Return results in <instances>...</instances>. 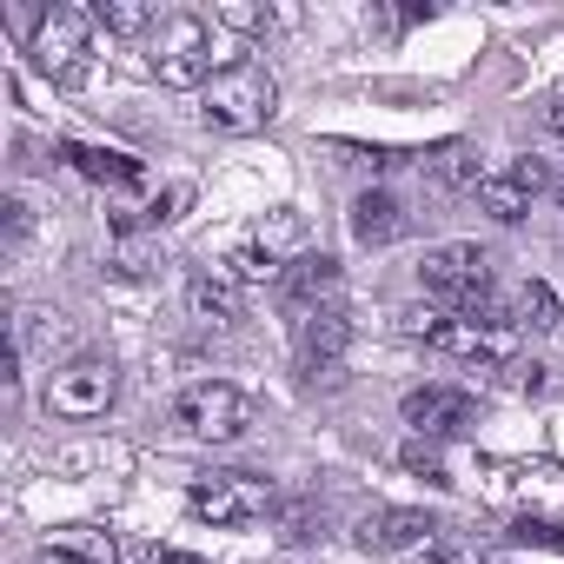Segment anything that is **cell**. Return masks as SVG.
<instances>
[{
  "label": "cell",
  "mask_w": 564,
  "mask_h": 564,
  "mask_svg": "<svg viewBox=\"0 0 564 564\" xmlns=\"http://www.w3.org/2000/svg\"><path fill=\"white\" fill-rule=\"evenodd\" d=\"M300 246H306V219H300L293 206H272L265 219H252V226L232 239L226 279H232V286H265V279H286L293 259H300Z\"/></svg>",
  "instance_id": "cell-3"
},
{
  "label": "cell",
  "mask_w": 564,
  "mask_h": 564,
  "mask_svg": "<svg viewBox=\"0 0 564 564\" xmlns=\"http://www.w3.org/2000/svg\"><path fill=\"white\" fill-rule=\"evenodd\" d=\"M419 286L432 300H445L452 313H491V252L471 246V239H452V246H432L419 259Z\"/></svg>",
  "instance_id": "cell-4"
},
{
  "label": "cell",
  "mask_w": 564,
  "mask_h": 564,
  "mask_svg": "<svg viewBox=\"0 0 564 564\" xmlns=\"http://www.w3.org/2000/svg\"><path fill=\"white\" fill-rule=\"evenodd\" d=\"M186 313H193L199 326H232V313H239V300H232V279L193 272V279H186Z\"/></svg>",
  "instance_id": "cell-17"
},
{
  "label": "cell",
  "mask_w": 564,
  "mask_h": 564,
  "mask_svg": "<svg viewBox=\"0 0 564 564\" xmlns=\"http://www.w3.org/2000/svg\"><path fill=\"white\" fill-rule=\"evenodd\" d=\"M425 346L438 359H458V366H505L518 352V319H498V313H445L425 326Z\"/></svg>",
  "instance_id": "cell-6"
},
{
  "label": "cell",
  "mask_w": 564,
  "mask_h": 564,
  "mask_svg": "<svg viewBox=\"0 0 564 564\" xmlns=\"http://www.w3.org/2000/svg\"><path fill=\"white\" fill-rule=\"evenodd\" d=\"M186 511L206 518V524H252V518L272 511V478H259V471H206V478H193Z\"/></svg>",
  "instance_id": "cell-8"
},
{
  "label": "cell",
  "mask_w": 564,
  "mask_h": 564,
  "mask_svg": "<svg viewBox=\"0 0 564 564\" xmlns=\"http://www.w3.org/2000/svg\"><path fill=\"white\" fill-rule=\"evenodd\" d=\"M279 293H286V313H293V319L333 313V306H339V259H326V252H300L293 272L279 279Z\"/></svg>",
  "instance_id": "cell-11"
},
{
  "label": "cell",
  "mask_w": 564,
  "mask_h": 564,
  "mask_svg": "<svg viewBox=\"0 0 564 564\" xmlns=\"http://www.w3.org/2000/svg\"><path fill=\"white\" fill-rule=\"evenodd\" d=\"M346 346H352V319H346V306L300 319V372H306V379H333L339 359H346Z\"/></svg>",
  "instance_id": "cell-12"
},
{
  "label": "cell",
  "mask_w": 564,
  "mask_h": 564,
  "mask_svg": "<svg viewBox=\"0 0 564 564\" xmlns=\"http://www.w3.org/2000/svg\"><path fill=\"white\" fill-rule=\"evenodd\" d=\"M219 67H232L213 41V21L206 14H166L153 34H147V74L160 87H206Z\"/></svg>",
  "instance_id": "cell-1"
},
{
  "label": "cell",
  "mask_w": 564,
  "mask_h": 564,
  "mask_svg": "<svg viewBox=\"0 0 564 564\" xmlns=\"http://www.w3.org/2000/svg\"><path fill=\"white\" fill-rule=\"evenodd\" d=\"M405 425H412V432H425V438H445V432L471 425V399H465V392H452V386H425V392H412V399H405Z\"/></svg>",
  "instance_id": "cell-14"
},
{
  "label": "cell",
  "mask_w": 564,
  "mask_h": 564,
  "mask_svg": "<svg viewBox=\"0 0 564 564\" xmlns=\"http://www.w3.org/2000/svg\"><path fill=\"white\" fill-rule=\"evenodd\" d=\"M557 206H564V186H557Z\"/></svg>",
  "instance_id": "cell-29"
},
{
  "label": "cell",
  "mask_w": 564,
  "mask_h": 564,
  "mask_svg": "<svg viewBox=\"0 0 564 564\" xmlns=\"http://www.w3.org/2000/svg\"><path fill=\"white\" fill-rule=\"evenodd\" d=\"M432 538H438L432 511H372V518H359V544L366 551H425Z\"/></svg>",
  "instance_id": "cell-13"
},
{
  "label": "cell",
  "mask_w": 564,
  "mask_h": 564,
  "mask_svg": "<svg viewBox=\"0 0 564 564\" xmlns=\"http://www.w3.org/2000/svg\"><path fill=\"white\" fill-rule=\"evenodd\" d=\"M67 160H74L87 180H100V186H140V160H127V153H107V147H67Z\"/></svg>",
  "instance_id": "cell-18"
},
{
  "label": "cell",
  "mask_w": 564,
  "mask_h": 564,
  "mask_svg": "<svg viewBox=\"0 0 564 564\" xmlns=\"http://www.w3.org/2000/svg\"><path fill=\"white\" fill-rule=\"evenodd\" d=\"M199 113H206L213 133H259V127L279 113V80H272L252 54H239L232 67H219V74L199 87Z\"/></svg>",
  "instance_id": "cell-2"
},
{
  "label": "cell",
  "mask_w": 564,
  "mask_h": 564,
  "mask_svg": "<svg viewBox=\"0 0 564 564\" xmlns=\"http://www.w3.org/2000/svg\"><path fill=\"white\" fill-rule=\"evenodd\" d=\"M107 265H113V272H120V279H147V272H153V265H160V252H153V246H147V239H120V246H113V252H107Z\"/></svg>",
  "instance_id": "cell-23"
},
{
  "label": "cell",
  "mask_w": 564,
  "mask_h": 564,
  "mask_svg": "<svg viewBox=\"0 0 564 564\" xmlns=\"http://www.w3.org/2000/svg\"><path fill=\"white\" fill-rule=\"evenodd\" d=\"M94 21H100L107 34H153L166 14L153 8V0H100V8H94Z\"/></svg>",
  "instance_id": "cell-19"
},
{
  "label": "cell",
  "mask_w": 564,
  "mask_h": 564,
  "mask_svg": "<svg viewBox=\"0 0 564 564\" xmlns=\"http://www.w3.org/2000/svg\"><path fill=\"white\" fill-rule=\"evenodd\" d=\"M551 186V173H544V160H505V166H491L485 180H478V206L491 213V219H505V226H518L524 213H531V199Z\"/></svg>",
  "instance_id": "cell-10"
},
{
  "label": "cell",
  "mask_w": 564,
  "mask_h": 564,
  "mask_svg": "<svg viewBox=\"0 0 564 564\" xmlns=\"http://www.w3.org/2000/svg\"><path fill=\"white\" fill-rule=\"evenodd\" d=\"M186 199H193V186H166V193L140 213V226H166V219H180V206H186Z\"/></svg>",
  "instance_id": "cell-24"
},
{
  "label": "cell",
  "mask_w": 564,
  "mask_h": 564,
  "mask_svg": "<svg viewBox=\"0 0 564 564\" xmlns=\"http://www.w3.org/2000/svg\"><path fill=\"white\" fill-rule=\"evenodd\" d=\"M8 239H14V246L28 239V206H21V199H8Z\"/></svg>",
  "instance_id": "cell-27"
},
{
  "label": "cell",
  "mask_w": 564,
  "mask_h": 564,
  "mask_svg": "<svg viewBox=\"0 0 564 564\" xmlns=\"http://www.w3.org/2000/svg\"><path fill=\"white\" fill-rule=\"evenodd\" d=\"M544 120H551V133H564V100H551V113H544Z\"/></svg>",
  "instance_id": "cell-28"
},
{
  "label": "cell",
  "mask_w": 564,
  "mask_h": 564,
  "mask_svg": "<svg viewBox=\"0 0 564 564\" xmlns=\"http://www.w3.org/2000/svg\"><path fill=\"white\" fill-rule=\"evenodd\" d=\"M352 232H359L366 246H392V239L405 232L399 199H392V193H359V199H352Z\"/></svg>",
  "instance_id": "cell-16"
},
{
  "label": "cell",
  "mask_w": 564,
  "mask_h": 564,
  "mask_svg": "<svg viewBox=\"0 0 564 564\" xmlns=\"http://www.w3.org/2000/svg\"><path fill=\"white\" fill-rule=\"evenodd\" d=\"M147 564H206V557H193V551H173V544H153V551H147Z\"/></svg>",
  "instance_id": "cell-26"
},
{
  "label": "cell",
  "mask_w": 564,
  "mask_h": 564,
  "mask_svg": "<svg viewBox=\"0 0 564 564\" xmlns=\"http://www.w3.org/2000/svg\"><path fill=\"white\" fill-rule=\"evenodd\" d=\"M213 28H232V34H265V28H272V8H246V0H219V8H213Z\"/></svg>",
  "instance_id": "cell-22"
},
{
  "label": "cell",
  "mask_w": 564,
  "mask_h": 564,
  "mask_svg": "<svg viewBox=\"0 0 564 564\" xmlns=\"http://www.w3.org/2000/svg\"><path fill=\"white\" fill-rule=\"evenodd\" d=\"M120 399V366L107 352H74L47 372V412L61 419H100Z\"/></svg>",
  "instance_id": "cell-7"
},
{
  "label": "cell",
  "mask_w": 564,
  "mask_h": 564,
  "mask_svg": "<svg viewBox=\"0 0 564 564\" xmlns=\"http://www.w3.org/2000/svg\"><path fill=\"white\" fill-rule=\"evenodd\" d=\"M511 538H518V544H531V538H538V544H564V531H557V524H531V518H524Z\"/></svg>",
  "instance_id": "cell-25"
},
{
  "label": "cell",
  "mask_w": 564,
  "mask_h": 564,
  "mask_svg": "<svg viewBox=\"0 0 564 564\" xmlns=\"http://www.w3.org/2000/svg\"><path fill=\"white\" fill-rule=\"evenodd\" d=\"M246 419H252V405H246V392H239V386H226V379L186 386V392L173 399V425H180L186 438H206V445L239 438V432H246Z\"/></svg>",
  "instance_id": "cell-9"
},
{
  "label": "cell",
  "mask_w": 564,
  "mask_h": 564,
  "mask_svg": "<svg viewBox=\"0 0 564 564\" xmlns=\"http://www.w3.org/2000/svg\"><path fill=\"white\" fill-rule=\"evenodd\" d=\"M564 313H557V293L544 286V279H531V286L518 293V333H557Z\"/></svg>",
  "instance_id": "cell-20"
},
{
  "label": "cell",
  "mask_w": 564,
  "mask_h": 564,
  "mask_svg": "<svg viewBox=\"0 0 564 564\" xmlns=\"http://www.w3.org/2000/svg\"><path fill=\"white\" fill-rule=\"evenodd\" d=\"M432 180H438V186H471V193H478L485 173H478V153H471V147H445L438 166H432Z\"/></svg>",
  "instance_id": "cell-21"
},
{
  "label": "cell",
  "mask_w": 564,
  "mask_h": 564,
  "mask_svg": "<svg viewBox=\"0 0 564 564\" xmlns=\"http://www.w3.org/2000/svg\"><path fill=\"white\" fill-rule=\"evenodd\" d=\"M94 28H100L94 8H47L41 28H34V41H28L34 67H41L54 87H80L87 67H94Z\"/></svg>",
  "instance_id": "cell-5"
},
{
  "label": "cell",
  "mask_w": 564,
  "mask_h": 564,
  "mask_svg": "<svg viewBox=\"0 0 564 564\" xmlns=\"http://www.w3.org/2000/svg\"><path fill=\"white\" fill-rule=\"evenodd\" d=\"M41 557L47 564H120V544L100 524H61L41 538Z\"/></svg>",
  "instance_id": "cell-15"
}]
</instances>
